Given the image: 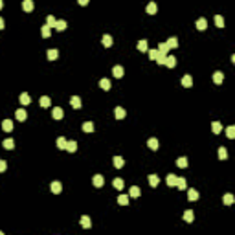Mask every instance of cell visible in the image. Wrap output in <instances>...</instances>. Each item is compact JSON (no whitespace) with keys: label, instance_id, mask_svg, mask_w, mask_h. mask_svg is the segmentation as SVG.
I'll list each match as a JSON object with an SVG mask.
<instances>
[{"label":"cell","instance_id":"14","mask_svg":"<svg viewBox=\"0 0 235 235\" xmlns=\"http://www.w3.org/2000/svg\"><path fill=\"white\" fill-rule=\"evenodd\" d=\"M182 85H184L185 88L193 86V77H191V76H184V77H182Z\"/></svg>","mask_w":235,"mask_h":235},{"label":"cell","instance_id":"38","mask_svg":"<svg viewBox=\"0 0 235 235\" xmlns=\"http://www.w3.org/2000/svg\"><path fill=\"white\" fill-rule=\"evenodd\" d=\"M55 17L53 15H48V18H46V26H50V28H55Z\"/></svg>","mask_w":235,"mask_h":235},{"label":"cell","instance_id":"3","mask_svg":"<svg viewBox=\"0 0 235 235\" xmlns=\"http://www.w3.org/2000/svg\"><path fill=\"white\" fill-rule=\"evenodd\" d=\"M112 76H114V77H118V79H120V77H123V76H125V70H123V66H114V68H112Z\"/></svg>","mask_w":235,"mask_h":235},{"label":"cell","instance_id":"29","mask_svg":"<svg viewBox=\"0 0 235 235\" xmlns=\"http://www.w3.org/2000/svg\"><path fill=\"white\" fill-rule=\"evenodd\" d=\"M176 187H178V189H185V178H182V176H176V184H175Z\"/></svg>","mask_w":235,"mask_h":235},{"label":"cell","instance_id":"39","mask_svg":"<svg viewBox=\"0 0 235 235\" xmlns=\"http://www.w3.org/2000/svg\"><path fill=\"white\" fill-rule=\"evenodd\" d=\"M226 136H228L230 140H233V138H235V127H233V125H230V127L226 129Z\"/></svg>","mask_w":235,"mask_h":235},{"label":"cell","instance_id":"19","mask_svg":"<svg viewBox=\"0 0 235 235\" xmlns=\"http://www.w3.org/2000/svg\"><path fill=\"white\" fill-rule=\"evenodd\" d=\"M158 52H160L162 55H167V52H169V46H167L166 42H160V44H158Z\"/></svg>","mask_w":235,"mask_h":235},{"label":"cell","instance_id":"4","mask_svg":"<svg viewBox=\"0 0 235 235\" xmlns=\"http://www.w3.org/2000/svg\"><path fill=\"white\" fill-rule=\"evenodd\" d=\"M163 64H166L167 68H175V66H176V57H173V55H166V61H163Z\"/></svg>","mask_w":235,"mask_h":235},{"label":"cell","instance_id":"1","mask_svg":"<svg viewBox=\"0 0 235 235\" xmlns=\"http://www.w3.org/2000/svg\"><path fill=\"white\" fill-rule=\"evenodd\" d=\"M92 184L96 185V187H101V185L105 184V176H103V175H94V178H92Z\"/></svg>","mask_w":235,"mask_h":235},{"label":"cell","instance_id":"6","mask_svg":"<svg viewBox=\"0 0 235 235\" xmlns=\"http://www.w3.org/2000/svg\"><path fill=\"white\" fill-rule=\"evenodd\" d=\"M50 189H52V193H53V195H59V193L63 191V185H61V182H52Z\"/></svg>","mask_w":235,"mask_h":235},{"label":"cell","instance_id":"25","mask_svg":"<svg viewBox=\"0 0 235 235\" xmlns=\"http://www.w3.org/2000/svg\"><path fill=\"white\" fill-rule=\"evenodd\" d=\"M81 226H83V228H90V226H92V221H90L88 215H83V217H81Z\"/></svg>","mask_w":235,"mask_h":235},{"label":"cell","instance_id":"24","mask_svg":"<svg viewBox=\"0 0 235 235\" xmlns=\"http://www.w3.org/2000/svg\"><path fill=\"white\" fill-rule=\"evenodd\" d=\"M68 153H76L77 151V143L76 142H66V147H64Z\"/></svg>","mask_w":235,"mask_h":235},{"label":"cell","instance_id":"43","mask_svg":"<svg viewBox=\"0 0 235 235\" xmlns=\"http://www.w3.org/2000/svg\"><path fill=\"white\" fill-rule=\"evenodd\" d=\"M215 24H217V28H224V18L221 15H215Z\"/></svg>","mask_w":235,"mask_h":235},{"label":"cell","instance_id":"18","mask_svg":"<svg viewBox=\"0 0 235 235\" xmlns=\"http://www.w3.org/2000/svg\"><path fill=\"white\" fill-rule=\"evenodd\" d=\"M101 42H103V46H105V48H110V46H112V37L110 35H103V39H101Z\"/></svg>","mask_w":235,"mask_h":235},{"label":"cell","instance_id":"10","mask_svg":"<svg viewBox=\"0 0 235 235\" xmlns=\"http://www.w3.org/2000/svg\"><path fill=\"white\" fill-rule=\"evenodd\" d=\"M20 103L24 105V107L30 105V103H31V96H30V94H26V92H22V94H20Z\"/></svg>","mask_w":235,"mask_h":235},{"label":"cell","instance_id":"45","mask_svg":"<svg viewBox=\"0 0 235 235\" xmlns=\"http://www.w3.org/2000/svg\"><path fill=\"white\" fill-rule=\"evenodd\" d=\"M233 200H235V198H233V195H230V193H228V195H224V204H226V206H231V204H233Z\"/></svg>","mask_w":235,"mask_h":235},{"label":"cell","instance_id":"30","mask_svg":"<svg viewBox=\"0 0 235 235\" xmlns=\"http://www.w3.org/2000/svg\"><path fill=\"white\" fill-rule=\"evenodd\" d=\"M129 195L136 198V197H140V195H142V191H140V187H138V185H132V187H130V191H129Z\"/></svg>","mask_w":235,"mask_h":235},{"label":"cell","instance_id":"26","mask_svg":"<svg viewBox=\"0 0 235 235\" xmlns=\"http://www.w3.org/2000/svg\"><path fill=\"white\" fill-rule=\"evenodd\" d=\"M193 219H195V213H193L191 209H187L185 213H184V221L185 222H193Z\"/></svg>","mask_w":235,"mask_h":235},{"label":"cell","instance_id":"7","mask_svg":"<svg viewBox=\"0 0 235 235\" xmlns=\"http://www.w3.org/2000/svg\"><path fill=\"white\" fill-rule=\"evenodd\" d=\"M52 116H53V120H63L64 112H63V108H61V107H55V108L52 110Z\"/></svg>","mask_w":235,"mask_h":235},{"label":"cell","instance_id":"48","mask_svg":"<svg viewBox=\"0 0 235 235\" xmlns=\"http://www.w3.org/2000/svg\"><path fill=\"white\" fill-rule=\"evenodd\" d=\"M6 169H8V163H6L4 160H0V173H4Z\"/></svg>","mask_w":235,"mask_h":235},{"label":"cell","instance_id":"50","mask_svg":"<svg viewBox=\"0 0 235 235\" xmlns=\"http://www.w3.org/2000/svg\"><path fill=\"white\" fill-rule=\"evenodd\" d=\"M4 26H6L4 24V18H0V30H4Z\"/></svg>","mask_w":235,"mask_h":235},{"label":"cell","instance_id":"47","mask_svg":"<svg viewBox=\"0 0 235 235\" xmlns=\"http://www.w3.org/2000/svg\"><path fill=\"white\" fill-rule=\"evenodd\" d=\"M219 158H221V160H226V158H228V151H226L224 147L219 149Z\"/></svg>","mask_w":235,"mask_h":235},{"label":"cell","instance_id":"9","mask_svg":"<svg viewBox=\"0 0 235 235\" xmlns=\"http://www.w3.org/2000/svg\"><path fill=\"white\" fill-rule=\"evenodd\" d=\"M112 162H114V167H118V169H121V167L125 166V160H123L121 156H114Z\"/></svg>","mask_w":235,"mask_h":235},{"label":"cell","instance_id":"28","mask_svg":"<svg viewBox=\"0 0 235 235\" xmlns=\"http://www.w3.org/2000/svg\"><path fill=\"white\" fill-rule=\"evenodd\" d=\"M211 130H213V134H221V130H222V125H221L219 121H213V123H211Z\"/></svg>","mask_w":235,"mask_h":235},{"label":"cell","instance_id":"35","mask_svg":"<svg viewBox=\"0 0 235 235\" xmlns=\"http://www.w3.org/2000/svg\"><path fill=\"white\" fill-rule=\"evenodd\" d=\"M176 166H178V167H182V169H184V167H187V158H185V156H180V158L176 160Z\"/></svg>","mask_w":235,"mask_h":235},{"label":"cell","instance_id":"42","mask_svg":"<svg viewBox=\"0 0 235 235\" xmlns=\"http://www.w3.org/2000/svg\"><path fill=\"white\" fill-rule=\"evenodd\" d=\"M149 52V59H153V61H156L158 57H160V52L158 50H147Z\"/></svg>","mask_w":235,"mask_h":235},{"label":"cell","instance_id":"40","mask_svg":"<svg viewBox=\"0 0 235 235\" xmlns=\"http://www.w3.org/2000/svg\"><path fill=\"white\" fill-rule=\"evenodd\" d=\"M158 182H160V178H158L156 175H151V176H149V184H151V187H156Z\"/></svg>","mask_w":235,"mask_h":235},{"label":"cell","instance_id":"20","mask_svg":"<svg viewBox=\"0 0 235 235\" xmlns=\"http://www.w3.org/2000/svg\"><path fill=\"white\" fill-rule=\"evenodd\" d=\"M40 35H42V37H44V39H48V37H50V35H52V28H50V26H46V24H44V26H42V30H40Z\"/></svg>","mask_w":235,"mask_h":235},{"label":"cell","instance_id":"46","mask_svg":"<svg viewBox=\"0 0 235 235\" xmlns=\"http://www.w3.org/2000/svg\"><path fill=\"white\" fill-rule=\"evenodd\" d=\"M57 147H59V149H64V147H66V140H64L63 136L57 138Z\"/></svg>","mask_w":235,"mask_h":235},{"label":"cell","instance_id":"51","mask_svg":"<svg viewBox=\"0 0 235 235\" xmlns=\"http://www.w3.org/2000/svg\"><path fill=\"white\" fill-rule=\"evenodd\" d=\"M4 8V0H0V9H2Z\"/></svg>","mask_w":235,"mask_h":235},{"label":"cell","instance_id":"32","mask_svg":"<svg viewBox=\"0 0 235 235\" xmlns=\"http://www.w3.org/2000/svg\"><path fill=\"white\" fill-rule=\"evenodd\" d=\"M83 130L88 132V134L94 132V123H92V121H85V123H83Z\"/></svg>","mask_w":235,"mask_h":235},{"label":"cell","instance_id":"5","mask_svg":"<svg viewBox=\"0 0 235 235\" xmlns=\"http://www.w3.org/2000/svg\"><path fill=\"white\" fill-rule=\"evenodd\" d=\"M114 116L118 118V120H123V118L127 116V112H125L123 107H116V108H114Z\"/></svg>","mask_w":235,"mask_h":235},{"label":"cell","instance_id":"49","mask_svg":"<svg viewBox=\"0 0 235 235\" xmlns=\"http://www.w3.org/2000/svg\"><path fill=\"white\" fill-rule=\"evenodd\" d=\"M77 2H79L81 6H86V4H88V0H77Z\"/></svg>","mask_w":235,"mask_h":235},{"label":"cell","instance_id":"33","mask_svg":"<svg viewBox=\"0 0 235 235\" xmlns=\"http://www.w3.org/2000/svg\"><path fill=\"white\" fill-rule=\"evenodd\" d=\"M147 145H149L151 151H156V149H158V140H156V138H151L149 142H147Z\"/></svg>","mask_w":235,"mask_h":235},{"label":"cell","instance_id":"31","mask_svg":"<svg viewBox=\"0 0 235 235\" xmlns=\"http://www.w3.org/2000/svg\"><path fill=\"white\" fill-rule=\"evenodd\" d=\"M99 86H101V88H103V90L107 92V90H110V81H108L107 77H103V79L99 81Z\"/></svg>","mask_w":235,"mask_h":235},{"label":"cell","instance_id":"21","mask_svg":"<svg viewBox=\"0 0 235 235\" xmlns=\"http://www.w3.org/2000/svg\"><path fill=\"white\" fill-rule=\"evenodd\" d=\"M39 103H40V107H42V108H48V107L52 105V101H50V98H48V96H42Z\"/></svg>","mask_w":235,"mask_h":235},{"label":"cell","instance_id":"2","mask_svg":"<svg viewBox=\"0 0 235 235\" xmlns=\"http://www.w3.org/2000/svg\"><path fill=\"white\" fill-rule=\"evenodd\" d=\"M33 8H35L33 0H24V2H22V9H24L26 13H31V11H33Z\"/></svg>","mask_w":235,"mask_h":235},{"label":"cell","instance_id":"36","mask_svg":"<svg viewBox=\"0 0 235 235\" xmlns=\"http://www.w3.org/2000/svg\"><path fill=\"white\" fill-rule=\"evenodd\" d=\"M166 182H167V185H171V187H173V185L176 184V175H173V173H171V175H167Z\"/></svg>","mask_w":235,"mask_h":235},{"label":"cell","instance_id":"8","mask_svg":"<svg viewBox=\"0 0 235 235\" xmlns=\"http://www.w3.org/2000/svg\"><path fill=\"white\" fill-rule=\"evenodd\" d=\"M70 105H72L74 108H81V98L79 96H72V98H70Z\"/></svg>","mask_w":235,"mask_h":235},{"label":"cell","instance_id":"23","mask_svg":"<svg viewBox=\"0 0 235 235\" xmlns=\"http://www.w3.org/2000/svg\"><path fill=\"white\" fill-rule=\"evenodd\" d=\"M66 26H68L66 20H57V22H55V30H57V31H64Z\"/></svg>","mask_w":235,"mask_h":235},{"label":"cell","instance_id":"41","mask_svg":"<svg viewBox=\"0 0 235 235\" xmlns=\"http://www.w3.org/2000/svg\"><path fill=\"white\" fill-rule=\"evenodd\" d=\"M57 57H59V52H57V50H48V59H50V61H55Z\"/></svg>","mask_w":235,"mask_h":235},{"label":"cell","instance_id":"11","mask_svg":"<svg viewBox=\"0 0 235 235\" xmlns=\"http://www.w3.org/2000/svg\"><path fill=\"white\" fill-rule=\"evenodd\" d=\"M15 118H17L18 121H24L26 118H28V114H26V110H24V108H18V110L15 112Z\"/></svg>","mask_w":235,"mask_h":235},{"label":"cell","instance_id":"15","mask_svg":"<svg viewBox=\"0 0 235 235\" xmlns=\"http://www.w3.org/2000/svg\"><path fill=\"white\" fill-rule=\"evenodd\" d=\"M145 11H147L149 15H154V13L158 11V6H156L154 2H149V4H147V8H145Z\"/></svg>","mask_w":235,"mask_h":235},{"label":"cell","instance_id":"16","mask_svg":"<svg viewBox=\"0 0 235 235\" xmlns=\"http://www.w3.org/2000/svg\"><path fill=\"white\" fill-rule=\"evenodd\" d=\"M222 81H224V74H222V72H215V74H213V83H215V85H221Z\"/></svg>","mask_w":235,"mask_h":235},{"label":"cell","instance_id":"22","mask_svg":"<svg viewBox=\"0 0 235 235\" xmlns=\"http://www.w3.org/2000/svg\"><path fill=\"white\" fill-rule=\"evenodd\" d=\"M138 50H140V52H147V50H149V44H147L145 39H142V40L138 42Z\"/></svg>","mask_w":235,"mask_h":235},{"label":"cell","instance_id":"44","mask_svg":"<svg viewBox=\"0 0 235 235\" xmlns=\"http://www.w3.org/2000/svg\"><path fill=\"white\" fill-rule=\"evenodd\" d=\"M118 202H120L121 206H127L129 204V197L127 195H120V197H118Z\"/></svg>","mask_w":235,"mask_h":235},{"label":"cell","instance_id":"12","mask_svg":"<svg viewBox=\"0 0 235 235\" xmlns=\"http://www.w3.org/2000/svg\"><path fill=\"white\" fill-rule=\"evenodd\" d=\"M206 28H208V20H206V18H198V20H197V30H198V31H204Z\"/></svg>","mask_w":235,"mask_h":235},{"label":"cell","instance_id":"37","mask_svg":"<svg viewBox=\"0 0 235 235\" xmlns=\"http://www.w3.org/2000/svg\"><path fill=\"white\" fill-rule=\"evenodd\" d=\"M112 185L116 187V189H118V191H120V189H123V180H121V178H114V182H112Z\"/></svg>","mask_w":235,"mask_h":235},{"label":"cell","instance_id":"17","mask_svg":"<svg viewBox=\"0 0 235 235\" xmlns=\"http://www.w3.org/2000/svg\"><path fill=\"white\" fill-rule=\"evenodd\" d=\"M2 129H4L6 132H11V130H13V121H11V120H4V121H2Z\"/></svg>","mask_w":235,"mask_h":235},{"label":"cell","instance_id":"13","mask_svg":"<svg viewBox=\"0 0 235 235\" xmlns=\"http://www.w3.org/2000/svg\"><path fill=\"white\" fill-rule=\"evenodd\" d=\"M198 191L197 189H187V200H198Z\"/></svg>","mask_w":235,"mask_h":235},{"label":"cell","instance_id":"27","mask_svg":"<svg viewBox=\"0 0 235 235\" xmlns=\"http://www.w3.org/2000/svg\"><path fill=\"white\" fill-rule=\"evenodd\" d=\"M2 145H4V149H8V151H11V149L15 147V142H13V140H11V138H8V140H4V142H2Z\"/></svg>","mask_w":235,"mask_h":235},{"label":"cell","instance_id":"34","mask_svg":"<svg viewBox=\"0 0 235 235\" xmlns=\"http://www.w3.org/2000/svg\"><path fill=\"white\" fill-rule=\"evenodd\" d=\"M166 44L169 46V50H171V48H176V46H178V39H176V37H171V39H167Z\"/></svg>","mask_w":235,"mask_h":235}]
</instances>
